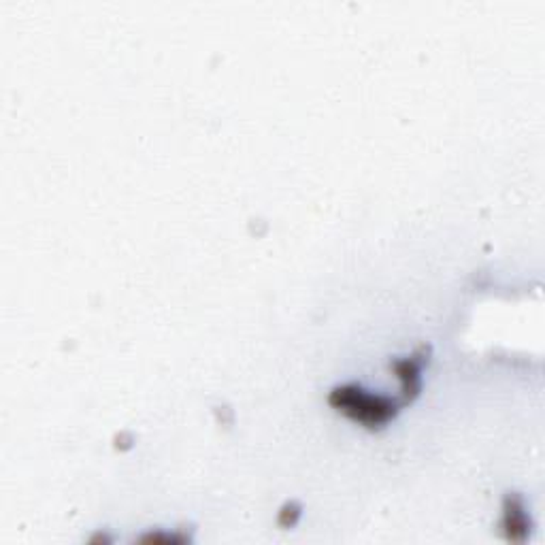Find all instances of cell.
Listing matches in <instances>:
<instances>
[{
  "instance_id": "obj_1",
  "label": "cell",
  "mask_w": 545,
  "mask_h": 545,
  "mask_svg": "<svg viewBox=\"0 0 545 545\" xmlns=\"http://www.w3.org/2000/svg\"><path fill=\"white\" fill-rule=\"evenodd\" d=\"M331 405L367 428H381L397 416V400L367 394L361 386H341L331 392Z\"/></svg>"
},
{
  "instance_id": "obj_2",
  "label": "cell",
  "mask_w": 545,
  "mask_h": 545,
  "mask_svg": "<svg viewBox=\"0 0 545 545\" xmlns=\"http://www.w3.org/2000/svg\"><path fill=\"white\" fill-rule=\"evenodd\" d=\"M427 361H428V347H420L418 354H413L411 358L392 362L394 373H397L400 377V381H403V400H400L403 405L411 403V400L418 397V392H420V369L424 367V362Z\"/></svg>"
},
{
  "instance_id": "obj_3",
  "label": "cell",
  "mask_w": 545,
  "mask_h": 545,
  "mask_svg": "<svg viewBox=\"0 0 545 545\" xmlns=\"http://www.w3.org/2000/svg\"><path fill=\"white\" fill-rule=\"evenodd\" d=\"M505 535L512 541H526L531 532V518L526 516L524 503L520 499V494H509L505 499Z\"/></svg>"
},
{
  "instance_id": "obj_4",
  "label": "cell",
  "mask_w": 545,
  "mask_h": 545,
  "mask_svg": "<svg viewBox=\"0 0 545 545\" xmlns=\"http://www.w3.org/2000/svg\"><path fill=\"white\" fill-rule=\"evenodd\" d=\"M298 516H301V507H298V505H286L279 513V524L286 526V529H290V526L296 524Z\"/></svg>"
}]
</instances>
